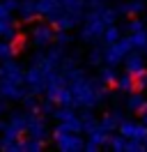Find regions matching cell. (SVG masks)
<instances>
[{"mask_svg":"<svg viewBox=\"0 0 147 152\" xmlns=\"http://www.w3.org/2000/svg\"><path fill=\"white\" fill-rule=\"evenodd\" d=\"M64 76H67V86H69V90L74 95V106H78V108H94L101 102H106V97H108V83H103L101 76L90 78L78 67L67 69Z\"/></svg>","mask_w":147,"mask_h":152,"instance_id":"cell-1","label":"cell"},{"mask_svg":"<svg viewBox=\"0 0 147 152\" xmlns=\"http://www.w3.org/2000/svg\"><path fill=\"white\" fill-rule=\"evenodd\" d=\"M23 83H25L23 67L14 60H2V65H0V95L12 99V102H23V97L28 95L23 90Z\"/></svg>","mask_w":147,"mask_h":152,"instance_id":"cell-2","label":"cell"},{"mask_svg":"<svg viewBox=\"0 0 147 152\" xmlns=\"http://www.w3.org/2000/svg\"><path fill=\"white\" fill-rule=\"evenodd\" d=\"M117 10H113V7H106V5H101V7H92V12L85 16L83 21V28H81V39L83 42H94V39H99L103 35V30L108 28L110 23H115L117 21Z\"/></svg>","mask_w":147,"mask_h":152,"instance_id":"cell-3","label":"cell"},{"mask_svg":"<svg viewBox=\"0 0 147 152\" xmlns=\"http://www.w3.org/2000/svg\"><path fill=\"white\" fill-rule=\"evenodd\" d=\"M53 138H55V145L57 150H64V152H78V150H85V141L83 136H78V132H71L67 124H57L53 132Z\"/></svg>","mask_w":147,"mask_h":152,"instance_id":"cell-4","label":"cell"},{"mask_svg":"<svg viewBox=\"0 0 147 152\" xmlns=\"http://www.w3.org/2000/svg\"><path fill=\"white\" fill-rule=\"evenodd\" d=\"M131 51H133L131 37H119L115 44H106V48H103V62L110 67H117L119 62H124V58Z\"/></svg>","mask_w":147,"mask_h":152,"instance_id":"cell-5","label":"cell"},{"mask_svg":"<svg viewBox=\"0 0 147 152\" xmlns=\"http://www.w3.org/2000/svg\"><path fill=\"white\" fill-rule=\"evenodd\" d=\"M48 72H46L41 65L32 62L30 69L25 72V86L32 95H39V92H46V83H48Z\"/></svg>","mask_w":147,"mask_h":152,"instance_id":"cell-6","label":"cell"},{"mask_svg":"<svg viewBox=\"0 0 147 152\" xmlns=\"http://www.w3.org/2000/svg\"><path fill=\"white\" fill-rule=\"evenodd\" d=\"M53 118L57 120V122L67 124V127H69L71 132H78V134L83 132V122H81V115H76V113H74V108H71V106H60V108H55Z\"/></svg>","mask_w":147,"mask_h":152,"instance_id":"cell-7","label":"cell"},{"mask_svg":"<svg viewBox=\"0 0 147 152\" xmlns=\"http://www.w3.org/2000/svg\"><path fill=\"white\" fill-rule=\"evenodd\" d=\"M119 134H124L127 138H138V141H145V136H147V124L140 120H131V118H124L122 120V124H119Z\"/></svg>","mask_w":147,"mask_h":152,"instance_id":"cell-8","label":"cell"},{"mask_svg":"<svg viewBox=\"0 0 147 152\" xmlns=\"http://www.w3.org/2000/svg\"><path fill=\"white\" fill-rule=\"evenodd\" d=\"M55 42V30L48 26V23H37L32 28V44L39 48H46Z\"/></svg>","mask_w":147,"mask_h":152,"instance_id":"cell-9","label":"cell"},{"mask_svg":"<svg viewBox=\"0 0 147 152\" xmlns=\"http://www.w3.org/2000/svg\"><path fill=\"white\" fill-rule=\"evenodd\" d=\"M108 138H110V132H106L101 124H97V127L90 132L87 141H85V150H87V152H97V150H101L103 145H108Z\"/></svg>","mask_w":147,"mask_h":152,"instance_id":"cell-10","label":"cell"},{"mask_svg":"<svg viewBox=\"0 0 147 152\" xmlns=\"http://www.w3.org/2000/svg\"><path fill=\"white\" fill-rule=\"evenodd\" d=\"M124 69H127L129 74H133L138 78V76H143L147 72V67H145V53L140 56L138 51H131L127 58H124Z\"/></svg>","mask_w":147,"mask_h":152,"instance_id":"cell-11","label":"cell"},{"mask_svg":"<svg viewBox=\"0 0 147 152\" xmlns=\"http://www.w3.org/2000/svg\"><path fill=\"white\" fill-rule=\"evenodd\" d=\"M28 134H30L32 138L46 141V138H48V127H46V120H44V118H39L37 113H32V115H30V120H28Z\"/></svg>","mask_w":147,"mask_h":152,"instance_id":"cell-12","label":"cell"},{"mask_svg":"<svg viewBox=\"0 0 147 152\" xmlns=\"http://www.w3.org/2000/svg\"><path fill=\"white\" fill-rule=\"evenodd\" d=\"M145 7L147 5L143 0H129V2H119L115 10H117L119 16H140L145 12Z\"/></svg>","mask_w":147,"mask_h":152,"instance_id":"cell-13","label":"cell"},{"mask_svg":"<svg viewBox=\"0 0 147 152\" xmlns=\"http://www.w3.org/2000/svg\"><path fill=\"white\" fill-rule=\"evenodd\" d=\"M122 120H124V113H122L119 108H113L110 113H106L103 118H101V122H99V124L106 129V132H115V129H119Z\"/></svg>","mask_w":147,"mask_h":152,"instance_id":"cell-14","label":"cell"},{"mask_svg":"<svg viewBox=\"0 0 147 152\" xmlns=\"http://www.w3.org/2000/svg\"><path fill=\"white\" fill-rule=\"evenodd\" d=\"M18 16L23 21H32L39 16V7H37V0H21L18 5Z\"/></svg>","mask_w":147,"mask_h":152,"instance_id":"cell-15","label":"cell"},{"mask_svg":"<svg viewBox=\"0 0 147 152\" xmlns=\"http://www.w3.org/2000/svg\"><path fill=\"white\" fill-rule=\"evenodd\" d=\"M147 106V99L143 92H129V99H127V108L131 113H143V108Z\"/></svg>","mask_w":147,"mask_h":152,"instance_id":"cell-16","label":"cell"},{"mask_svg":"<svg viewBox=\"0 0 147 152\" xmlns=\"http://www.w3.org/2000/svg\"><path fill=\"white\" fill-rule=\"evenodd\" d=\"M138 86V81H136V76L133 74H129V72H124L122 76H117V83H115V88H117L119 92H133Z\"/></svg>","mask_w":147,"mask_h":152,"instance_id":"cell-17","label":"cell"},{"mask_svg":"<svg viewBox=\"0 0 147 152\" xmlns=\"http://www.w3.org/2000/svg\"><path fill=\"white\" fill-rule=\"evenodd\" d=\"M119 37H122V30H119V26H115V23H110L108 28L103 30V35H101L103 44H115Z\"/></svg>","mask_w":147,"mask_h":152,"instance_id":"cell-18","label":"cell"},{"mask_svg":"<svg viewBox=\"0 0 147 152\" xmlns=\"http://www.w3.org/2000/svg\"><path fill=\"white\" fill-rule=\"evenodd\" d=\"M127 145H129V138L124 136V134H117V136H113V132H110V138H108V148H110V150L122 152V150H127Z\"/></svg>","mask_w":147,"mask_h":152,"instance_id":"cell-19","label":"cell"},{"mask_svg":"<svg viewBox=\"0 0 147 152\" xmlns=\"http://www.w3.org/2000/svg\"><path fill=\"white\" fill-rule=\"evenodd\" d=\"M14 56H16V42H9V39L0 42V62L2 60H12Z\"/></svg>","mask_w":147,"mask_h":152,"instance_id":"cell-20","label":"cell"},{"mask_svg":"<svg viewBox=\"0 0 147 152\" xmlns=\"http://www.w3.org/2000/svg\"><path fill=\"white\" fill-rule=\"evenodd\" d=\"M131 37V44H133V51H143L147 46V30H138V32H129Z\"/></svg>","mask_w":147,"mask_h":152,"instance_id":"cell-21","label":"cell"},{"mask_svg":"<svg viewBox=\"0 0 147 152\" xmlns=\"http://www.w3.org/2000/svg\"><path fill=\"white\" fill-rule=\"evenodd\" d=\"M99 76H101V81L108 83V86H115V83H117V72H115V67H110V65L103 67L99 72Z\"/></svg>","mask_w":147,"mask_h":152,"instance_id":"cell-22","label":"cell"},{"mask_svg":"<svg viewBox=\"0 0 147 152\" xmlns=\"http://www.w3.org/2000/svg\"><path fill=\"white\" fill-rule=\"evenodd\" d=\"M81 122H83V132H85V134H90L92 129H94V127L99 124V120H97V118L90 113V108H87V111L81 115Z\"/></svg>","mask_w":147,"mask_h":152,"instance_id":"cell-23","label":"cell"},{"mask_svg":"<svg viewBox=\"0 0 147 152\" xmlns=\"http://www.w3.org/2000/svg\"><path fill=\"white\" fill-rule=\"evenodd\" d=\"M124 28H127L129 32H138V30H145V23L138 19V16H131V19L124 23Z\"/></svg>","mask_w":147,"mask_h":152,"instance_id":"cell-24","label":"cell"},{"mask_svg":"<svg viewBox=\"0 0 147 152\" xmlns=\"http://www.w3.org/2000/svg\"><path fill=\"white\" fill-rule=\"evenodd\" d=\"M23 150H30V152L44 150V141H39V138H32V136H30V141L23 143Z\"/></svg>","mask_w":147,"mask_h":152,"instance_id":"cell-25","label":"cell"},{"mask_svg":"<svg viewBox=\"0 0 147 152\" xmlns=\"http://www.w3.org/2000/svg\"><path fill=\"white\" fill-rule=\"evenodd\" d=\"M101 60H103V51L101 48H94V51H90V56H87V62H90L92 67H99Z\"/></svg>","mask_w":147,"mask_h":152,"instance_id":"cell-26","label":"cell"},{"mask_svg":"<svg viewBox=\"0 0 147 152\" xmlns=\"http://www.w3.org/2000/svg\"><path fill=\"white\" fill-rule=\"evenodd\" d=\"M39 111H41L44 115H53L55 113V102L53 99H44V102L39 104Z\"/></svg>","mask_w":147,"mask_h":152,"instance_id":"cell-27","label":"cell"},{"mask_svg":"<svg viewBox=\"0 0 147 152\" xmlns=\"http://www.w3.org/2000/svg\"><path fill=\"white\" fill-rule=\"evenodd\" d=\"M23 104H25V108H28V111H32V113H37V111H39V104H37V99L32 97V92L23 97Z\"/></svg>","mask_w":147,"mask_h":152,"instance_id":"cell-28","label":"cell"},{"mask_svg":"<svg viewBox=\"0 0 147 152\" xmlns=\"http://www.w3.org/2000/svg\"><path fill=\"white\" fill-rule=\"evenodd\" d=\"M55 42H57V46H67V44H71V37L67 30H60V32H55Z\"/></svg>","mask_w":147,"mask_h":152,"instance_id":"cell-29","label":"cell"},{"mask_svg":"<svg viewBox=\"0 0 147 152\" xmlns=\"http://www.w3.org/2000/svg\"><path fill=\"white\" fill-rule=\"evenodd\" d=\"M127 150H131V152H140V150H147V148H145V141H138V138H129Z\"/></svg>","mask_w":147,"mask_h":152,"instance_id":"cell-30","label":"cell"},{"mask_svg":"<svg viewBox=\"0 0 147 152\" xmlns=\"http://www.w3.org/2000/svg\"><path fill=\"white\" fill-rule=\"evenodd\" d=\"M0 19H9L12 21V12L7 10V5H5L2 0H0Z\"/></svg>","mask_w":147,"mask_h":152,"instance_id":"cell-31","label":"cell"},{"mask_svg":"<svg viewBox=\"0 0 147 152\" xmlns=\"http://www.w3.org/2000/svg\"><path fill=\"white\" fill-rule=\"evenodd\" d=\"M138 88H147V72L143 76H138Z\"/></svg>","mask_w":147,"mask_h":152,"instance_id":"cell-32","label":"cell"},{"mask_svg":"<svg viewBox=\"0 0 147 152\" xmlns=\"http://www.w3.org/2000/svg\"><path fill=\"white\" fill-rule=\"evenodd\" d=\"M90 2V7H101V5H106L108 0H87Z\"/></svg>","mask_w":147,"mask_h":152,"instance_id":"cell-33","label":"cell"},{"mask_svg":"<svg viewBox=\"0 0 147 152\" xmlns=\"http://www.w3.org/2000/svg\"><path fill=\"white\" fill-rule=\"evenodd\" d=\"M140 118H143V122L147 124V106H145V108H143V113H140Z\"/></svg>","mask_w":147,"mask_h":152,"instance_id":"cell-34","label":"cell"},{"mask_svg":"<svg viewBox=\"0 0 147 152\" xmlns=\"http://www.w3.org/2000/svg\"><path fill=\"white\" fill-rule=\"evenodd\" d=\"M5 113V104H2V102H0V115Z\"/></svg>","mask_w":147,"mask_h":152,"instance_id":"cell-35","label":"cell"},{"mask_svg":"<svg viewBox=\"0 0 147 152\" xmlns=\"http://www.w3.org/2000/svg\"><path fill=\"white\" fill-rule=\"evenodd\" d=\"M143 53H145V58H147V46H145V48H143Z\"/></svg>","mask_w":147,"mask_h":152,"instance_id":"cell-36","label":"cell"},{"mask_svg":"<svg viewBox=\"0 0 147 152\" xmlns=\"http://www.w3.org/2000/svg\"><path fill=\"white\" fill-rule=\"evenodd\" d=\"M145 23H147V7H145Z\"/></svg>","mask_w":147,"mask_h":152,"instance_id":"cell-37","label":"cell"},{"mask_svg":"<svg viewBox=\"0 0 147 152\" xmlns=\"http://www.w3.org/2000/svg\"><path fill=\"white\" fill-rule=\"evenodd\" d=\"M145 148H147V136H145Z\"/></svg>","mask_w":147,"mask_h":152,"instance_id":"cell-38","label":"cell"},{"mask_svg":"<svg viewBox=\"0 0 147 152\" xmlns=\"http://www.w3.org/2000/svg\"><path fill=\"white\" fill-rule=\"evenodd\" d=\"M143 2H147V0H143Z\"/></svg>","mask_w":147,"mask_h":152,"instance_id":"cell-39","label":"cell"}]
</instances>
